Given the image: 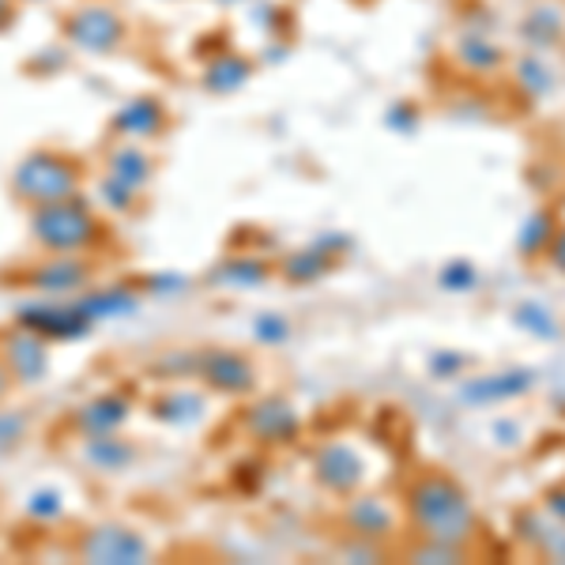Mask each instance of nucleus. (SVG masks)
<instances>
[{
    "mask_svg": "<svg viewBox=\"0 0 565 565\" xmlns=\"http://www.w3.org/2000/svg\"><path fill=\"white\" fill-rule=\"evenodd\" d=\"M12 20V0H0V26Z\"/></svg>",
    "mask_w": 565,
    "mask_h": 565,
    "instance_id": "obj_11",
    "label": "nucleus"
},
{
    "mask_svg": "<svg viewBox=\"0 0 565 565\" xmlns=\"http://www.w3.org/2000/svg\"><path fill=\"white\" fill-rule=\"evenodd\" d=\"M12 189H15V196L26 200V204L42 207V204H53V200L76 196L79 193V170L53 151H34L31 159L15 170Z\"/></svg>",
    "mask_w": 565,
    "mask_h": 565,
    "instance_id": "obj_1",
    "label": "nucleus"
},
{
    "mask_svg": "<svg viewBox=\"0 0 565 565\" xmlns=\"http://www.w3.org/2000/svg\"><path fill=\"white\" fill-rule=\"evenodd\" d=\"M148 159H143L136 148H121L114 154V174L125 181V185H140L143 178H148Z\"/></svg>",
    "mask_w": 565,
    "mask_h": 565,
    "instance_id": "obj_8",
    "label": "nucleus"
},
{
    "mask_svg": "<svg viewBox=\"0 0 565 565\" xmlns=\"http://www.w3.org/2000/svg\"><path fill=\"white\" fill-rule=\"evenodd\" d=\"M84 558H90V562H143L148 558V543H143L136 532H125V527H98V532L87 535Z\"/></svg>",
    "mask_w": 565,
    "mask_h": 565,
    "instance_id": "obj_5",
    "label": "nucleus"
},
{
    "mask_svg": "<svg viewBox=\"0 0 565 565\" xmlns=\"http://www.w3.org/2000/svg\"><path fill=\"white\" fill-rule=\"evenodd\" d=\"M68 42L84 53H114L125 39V23L114 8L106 4H87L79 12L68 15Z\"/></svg>",
    "mask_w": 565,
    "mask_h": 565,
    "instance_id": "obj_3",
    "label": "nucleus"
},
{
    "mask_svg": "<svg viewBox=\"0 0 565 565\" xmlns=\"http://www.w3.org/2000/svg\"><path fill=\"white\" fill-rule=\"evenodd\" d=\"M415 513H418V524L430 527V535H437V540L460 535V527L468 524V505H463V498L452 487H445V482H426V487H418Z\"/></svg>",
    "mask_w": 565,
    "mask_h": 565,
    "instance_id": "obj_4",
    "label": "nucleus"
},
{
    "mask_svg": "<svg viewBox=\"0 0 565 565\" xmlns=\"http://www.w3.org/2000/svg\"><path fill=\"white\" fill-rule=\"evenodd\" d=\"M34 238L53 253L84 249L95 238V218H90L87 207L76 204V196L53 200V204L34 207Z\"/></svg>",
    "mask_w": 565,
    "mask_h": 565,
    "instance_id": "obj_2",
    "label": "nucleus"
},
{
    "mask_svg": "<svg viewBox=\"0 0 565 565\" xmlns=\"http://www.w3.org/2000/svg\"><path fill=\"white\" fill-rule=\"evenodd\" d=\"M162 121H167V114L151 98H136V103H129L117 114V129L125 136H154L162 129Z\"/></svg>",
    "mask_w": 565,
    "mask_h": 565,
    "instance_id": "obj_6",
    "label": "nucleus"
},
{
    "mask_svg": "<svg viewBox=\"0 0 565 565\" xmlns=\"http://www.w3.org/2000/svg\"><path fill=\"white\" fill-rule=\"evenodd\" d=\"M8 377H12V370H8L4 359H0V399H4V392H8Z\"/></svg>",
    "mask_w": 565,
    "mask_h": 565,
    "instance_id": "obj_10",
    "label": "nucleus"
},
{
    "mask_svg": "<svg viewBox=\"0 0 565 565\" xmlns=\"http://www.w3.org/2000/svg\"><path fill=\"white\" fill-rule=\"evenodd\" d=\"M245 76H249V65L238 57H223V61H215L212 68H207V87H215V90H234V87H242L245 84Z\"/></svg>",
    "mask_w": 565,
    "mask_h": 565,
    "instance_id": "obj_7",
    "label": "nucleus"
},
{
    "mask_svg": "<svg viewBox=\"0 0 565 565\" xmlns=\"http://www.w3.org/2000/svg\"><path fill=\"white\" fill-rule=\"evenodd\" d=\"M23 430H26V423H23L20 415L0 412V449H12V445H20L23 441Z\"/></svg>",
    "mask_w": 565,
    "mask_h": 565,
    "instance_id": "obj_9",
    "label": "nucleus"
}]
</instances>
